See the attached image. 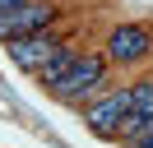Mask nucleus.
Masks as SVG:
<instances>
[{
  "label": "nucleus",
  "instance_id": "nucleus-1",
  "mask_svg": "<svg viewBox=\"0 0 153 148\" xmlns=\"http://www.w3.org/2000/svg\"><path fill=\"white\" fill-rule=\"evenodd\" d=\"M107 65H111V60L97 56V51H93V56H79L74 70H70L60 83H51L47 92H51V97H60V102H88V97L107 83Z\"/></svg>",
  "mask_w": 153,
  "mask_h": 148
},
{
  "label": "nucleus",
  "instance_id": "nucleus-2",
  "mask_svg": "<svg viewBox=\"0 0 153 148\" xmlns=\"http://www.w3.org/2000/svg\"><path fill=\"white\" fill-rule=\"evenodd\" d=\"M51 18H56V5L51 0H28L23 9L0 18V42H19V37H33V33H47Z\"/></svg>",
  "mask_w": 153,
  "mask_h": 148
},
{
  "label": "nucleus",
  "instance_id": "nucleus-3",
  "mask_svg": "<svg viewBox=\"0 0 153 148\" xmlns=\"http://www.w3.org/2000/svg\"><path fill=\"white\" fill-rule=\"evenodd\" d=\"M84 125L93 130V134H102V139H121V125H125V88L84 102Z\"/></svg>",
  "mask_w": 153,
  "mask_h": 148
},
{
  "label": "nucleus",
  "instance_id": "nucleus-4",
  "mask_svg": "<svg viewBox=\"0 0 153 148\" xmlns=\"http://www.w3.org/2000/svg\"><path fill=\"white\" fill-rule=\"evenodd\" d=\"M153 51V33L144 23H121L111 37H107V60L111 65H130V60H144Z\"/></svg>",
  "mask_w": 153,
  "mask_h": 148
},
{
  "label": "nucleus",
  "instance_id": "nucleus-5",
  "mask_svg": "<svg viewBox=\"0 0 153 148\" xmlns=\"http://www.w3.org/2000/svg\"><path fill=\"white\" fill-rule=\"evenodd\" d=\"M60 46H65L60 37H51V33H33V37H19V42H5V51H10V60L19 65V70L42 74V65H47Z\"/></svg>",
  "mask_w": 153,
  "mask_h": 148
},
{
  "label": "nucleus",
  "instance_id": "nucleus-6",
  "mask_svg": "<svg viewBox=\"0 0 153 148\" xmlns=\"http://www.w3.org/2000/svg\"><path fill=\"white\" fill-rule=\"evenodd\" d=\"M149 116H153V79H139V83L125 88V125H121V139L130 134L139 120H149Z\"/></svg>",
  "mask_w": 153,
  "mask_h": 148
},
{
  "label": "nucleus",
  "instance_id": "nucleus-7",
  "mask_svg": "<svg viewBox=\"0 0 153 148\" xmlns=\"http://www.w3.org/2000/svg\"><path fill=\"white\" fill-rule=\"evenodd\" d=\"M79 56H84V51H74V46H60V51L51 56L47 65H42V74H37V79H42V88H51V83H60V79H65L70 70H74V60H79Z\"/></svg>",
  "mask_w": 153,
  "mask_h": 148
},
{
  "label": "nucleus",
  "instance_id": "nucleus-8",
  "mask_svg": "<svg viewBox=\"0 0 153 148\" xmlns=\"http://www.w3.org/2000/svg\"><path fill=\"white\" fill-rule=\"evenodd\" d=\"M149 139H153V116H149V120H139V125L125 134V144H149Z\"/></svg>",
  "mask_w": 153,
  "mask_h": 148
},
{
  "label": "nucleus",
  "instance_id": "nucleus-9",
  "mask_svg": "<svg viewBox=\"0 0 153 148\" xmlns=\"http://www.w3.org/2000/svg\"><path fill=\"white\" fill-rule=\"evenodd\" d=\"M23 5H28V0H0V18H5V14H14V9H23Z\"/></svg>",
  "mask_w": 153,
  "mask_h": 148
},
{
  "label": "nucleus",
  "instance_id": "nucleus-10",
  "mask_svg": "<svg viewBox=\"0 0 153 148\" xmlns=\"http://www.w3.org/2000/svg\"><path fill=\"white\" fill-rule=\"evenodd\" d=\"M130 148H153V139H149V144H130Z\"/></svg>",
  "mask_w": 153,
  "mask_h": 148
}]
</instances>
